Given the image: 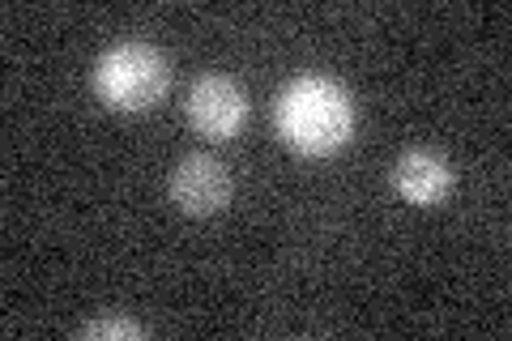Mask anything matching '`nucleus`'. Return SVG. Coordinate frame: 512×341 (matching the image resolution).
<instances>
[{"mask_svg":"<svg viewBox=\"0 0 512 341\" xmlns=\"http://www.w3.org/2000/svg\"><path fill=\"white\" fill-rule=\"evenodd\" d=\"M274 120L291 150L308 158H325L342 150L350 133H355V99H350L342 81L325 73H303L282 86L274 103Z\"/></svg>","mask_w":512,"mask_h":341,"instance_id":"nucleus-1","label":"nucleus"},{"mask_svg":"<svg viewBox=\"0 0 512 341\" xmlns=\"http://www.w3.org/2000/svg\"><path fill=\"white\" fill-rule=\"evenodd\" d=\"M171 86L167 56L154 43L124 39L111 43L107 52L94 60V94L111 111H150L154 103H163V94Z\"/></svg>","mask_w":512,"mask_h":341,"instance_id":"nucleus-2","label":"nucleus"},{"mask_svg":"<svg viewBox=\"0 0 512 341\" xmlns=\"http://www.w3.org/2000/svg\"><path fill=\"white\" fill-rule=\"evenodd\" d=\"M188 120L201 137L227 141L248 124V94L227 73H205L188 90Z\"/></svg>","mask_w":512,"mask_h":341,"instance_id":"nucleus-3","label":"nucleus"},{"mask_svg":"<svg viewBox=\"0 0 512 341\" xmlns=\"http://www.w3.org/2000/svg\"><path fill=\"white\" fill-rule=\"evenodd\" d=\"M171 201L188 218H210L231 201V171L210 154H188L171 171Z\"/></svg>","mask_w":512,"mask_h":341,"instance_id":"nucleus-4","label":"nucleus"},{"mask_svg":"<svg viewBox=\"0 0 512 341\" xmlns=\"http://www.w3.org/2000/svg\"><path fill=\"white\" fill-rule=\"evenodd\" d=\"M393 188L410 205H440L453 192V167L436 150H406L393 162Z\"/></svg>","mask_w":512,"mask_h":341,"instance_id":"nucleus-5","label":"nucleus"},{"mask_svg":"<svg viewBox=\"0 0 512 341\" xmlns=\"http://www.w3.org/2000/svg\"><path fill=\"white\" fill-rule=\"evenodd\" d=\"M82 337H90V341H99V337H107V341H141L146 337V329H141L137 320H128V316H103V320H86L82 329H77Z\"/></svg>","mask_w":512,"mask_h":341,"instance_id":"nucleus-6","label":"nucleus"}]
</instances>
